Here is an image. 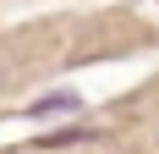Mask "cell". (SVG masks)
<instances>
[{
    "instance_id": "cell-2",
    "label": "cell",
    "mask_w": 159,
    "mask_h": 154,
    "mask_svg": "<svg viewBox=\"0 0 159 154\" xmlns=\"http://www.w3.org/2000/svg\"><path fill=\"white\" fill-rule=\"evenodd\" d=\"M71 143H99V132H82V127H66V132H44L39 149H71Z\"/></svg>"
},
{
    "instance_id": "cell-1",
    "label": "cell",
    "mask_w": 159,
    "mask_h": 154,
    "mask_svg": "<svg viewBox=\"0 0 159 154\" xmlns=\"http://www.w3.org/2000/svg\"><path fill=\"white\" fill-rule=\"evenodd\" d=\"M77 105H82L77 94H44V99L28 105V116H61V110H77Z\"/></svg>"
}]
</instances>
